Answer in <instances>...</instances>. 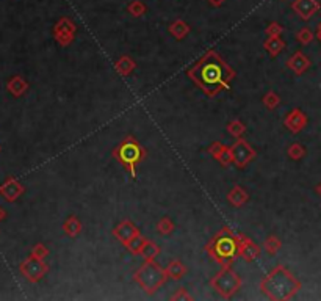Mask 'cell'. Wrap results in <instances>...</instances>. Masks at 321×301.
Listing matches in <instances>:
<instances>
[{"instance_id": "cell-11", "label": "cell", "mask_w": 321, "mask_h": 301, "mask_svg": "<svg viewBox=\"0 0 321 301\" xmlns=\"http://www.w3.org/2000/svg\"><path fill=\"white\" fill-rule=\"evenodd\" d=\"M22 193H24V187L14 177H8L5 180V184L0 187V195H2L8 203H14Z\"/></svg>"}, {"instance_id": "cell-27", "label": "cell", "mask_w": 321, "mask_h": 301, "mask_svg": "<svg viewBox=\"0 0 321 301\" xmlns=\"http://www.w3.org/2000/svg\"><path fill=\"white\" fill-rule=\"evenodd\" d=\"M144 238H141L140 235L137 237V238H133V240H130L129 243H127V248L132 251V253H140L141 251V248H143V245H144Z\"/></svg>"}, {"instance_id": "cell-10", "label": "cell", "mask_w": 321, "mask_h": 301, "mask_svg": "<svg viewBox=\"0 0 321 301\" xmlns=\"http://www.w3.org/2000/svg\"><path fill=\"white\" fill-rule=\"evenodd\" d=\"M74 32H75V25L68 17H63L61 21H58V24L55 25V29H53V35H55L57 41L63 46L71 43V39L74 36Z\"/></svg>"}, {"instance_id": "cell-5", "label": "cell", "mask_w": 321, "mask_h": 301, "mask_svg": "<svg viewBox=\"0 0 321 301\" xmlns=\"http://www.w3.org/2000/svg\"><path fill=\"white\" fill-rule=\"evenodd\" d=\"M115 155L119 158V162L122 163V165L130 171V174L135 177V165L144 155V151L141 149V146L133 138H127L115 151Z\"/></svg>"}, {"instance_id": "cell-33", "label": "cell", "mask_w": 321, "mask_h": 301, "mask_svg": "<svg viewBox=\"0 0 321 301\" xmlns=\"http://www.w3.org/2000/svg\"><path fill=\"white\" fill-rule=\"evenodd\" d=\"M47 250H46V246H42V245H36L35 248H33V251H32V256H35V257H38V259H44L46 256H47Z\"/></svg>"}, {"instance_id": "cell-14", "label": "cell", "mask_w": 321, "mask_h": 301, "mask_svg": "<svg viewBox=\"0 0 321 301\" xmlns=\"http://www.w3.org/2000/svg\"><path fill=\"white\" fill-rule=\"evenodd\" d=\"M238 254L243 256L246 260H252L259 256V248L251 240L243 238V240H238Z\"/></svg>"}, {"instance_id": "cell-3", "label": "cell", "mask_w": 321, "mask_h": 301, "mask_svg": "<svg viewBox=\"0 0 321 301\" xmlns=\"http://www.w3.org/2000/svg\"><path fill=\"white\" fill-rule=\"evenodd\" d=\"M210 256L221 262L224 267H229L232 257L238 253V240H235L227 229L218 234L208 245Z\"/></svg>"}, {"instance_id": "cell-15", "label": "cell", "mask_w": 321, "mask_h": 301, "mask_svg": "<svg viewBox=\"0 0 321 301\" xmlns=\"http://www.w3.org/2000/svg\"><path fill=\"white\" fill-rule=\"evenodd\" d=\"M309 66H310V62L303 52H296L295 55L288 60V68H291L296 74H303Z\"/></svg>"}, {"instance_id": "cell-12", "label": "cell", "mask_w": 321, "mask_h": 301, "mask_svg": "<svg viewBox=\"0 0 321 301\" xmlns=\"http://www.w3.org/2000/svg\"><path fill=\"white\" fill-rule=\"evenodd\" d=\"M115 235L122 242V243H129L130 240H133V238H137L138 235H140V231H138V228L133 225V223H130V222H124V223H121L116 229H115Z\"/></svg>"}, {"instance_id": "cell-31", "label": "cell", "mask_w": 321, "mask_h": 301, "mask_svg": "<svg viewBox=\"0 0 321 301\" xmlns=\"http://www.w3.org/2000/svg\"><path fill=\"white\" fill-rule=\"evenodd\" d=\"M263 102H265V105L268 107V108H274V107H277V104H279V97H277L273 91H270L268 94L265 96Z\"/></svg>"}, {"instance_id": "cell-6", "label": "cell", "mask_w": 321, "mask_h": 301, "mask_svg": "<svg viewBox=\"0 0 321 301\" xmlns=\"http://www.w3.org/2000/svg\"><path fill=\"white\" fill-rule=\"evenodd\" d=\"M210 284L224 298H229L240 289V276L237 273H233L229 267H224V270L218 273V275L211 279Z\"/></svg>"}, {"instance_id": "cell-32", "label": "cell", "mask_w": 321, "mask_h": 301, "mask_svg": "<svg viewBox=\"0 0 321 301\" xmlns=\"http://www.w3.org/2000/svg\"><path fill=\"white\" fill-rule=\"evenodd\" d=\"M173 229H174V225L168 220V218H163V220L158 223V231L162 234H169Z\"/></svg>"}, {"instance_id": "cell-17", "label": "cell", "mask_w": 321, "mask_h": 301, "mask_svg": "<svg viewBox=\"0 0 321 301\" xmlns=\"http://www.w3.org/2000/svg\"><path fill=\"white\" fill-rule=\"evenodd\" d=\"M210 152L215 155L223 165H227V163H230L232 162V151H230V148H226V146H221V145H213L211 148H210Z\"/></svg>"}, {"instance_id": "cell-25", "label": "cell", "mask_w": 321, "mask_h": 301, "mask_svg": "<svg viewBox=\"0 0 321 301\" xmlns=\"http://www.w3.org/2000/svg\"><path fill=\"white\" fill-rule=\"evenodd\" d=\"M133 68H135V65H133V62H130L127 57L121 58V60L118 62V65H116V69H118L122 75H127Z\"/></svg>"}, {"instance_id": "cell-8", "label": "cell", "mask_w": 321, "mask_h": 301, "mask_svg": "<svg viewBox=\"0 0 321 301\" xmlns=\"http://www.w3.org/2000/svg\"><path fill=\"white\" fill-rule=\"evenodd\" d=\"M230 151H232V160L240 168L248 165V163L254 158V149L245 140H237V143L230 148Z\"/></svg>"}, {"instance_id": "cell-37", "label": "cell", "mask_w": 321, "mask_h": 301, "mask_svg": "<svg viewBox=\"0 0 321 301\" xmlns=\"http://www.w3.org/2000/svg\"><path fill=\"white\" fill-rule=\"evenodd\" d=\"M316 36H318V39L321 41V24H319V27H318V32H316Z\"/></svg>"}, {"instance_id": "cell-19", "label": "cell", "mask_w": 321, "mask_h": 301, "mask_svg": "<svg viewBox=\"0 0 321 301\" xmlns=\"http://www.w3.org/2000/svg\"><path fill=\"white\" fill-rule=\"evenodd\" d=\"M188 32H190V27H188V24H185L183 21H176L169 27V33L174 38H177V39H182Z\"/></svg>"}, {"instance_id": "cell-38", "label": "cell", "mask_w": 321, "mask_h": 301, "mask_svg": "<svg viewBox=\"0 0 321 301\" xmlns=\"http://www.w3.org/2000/svg\"><path fill=\"white\" fill-rule=\"evenodd\" d=\"M316 191H318V193L321 195V182H319V184L316 185Z\"/></svg>"}, {"instance_id": "cell-23", "label": "cell", "mask_w": 321, "mask_h": 301, "mask_svg": "<svg viewBox=\"0 0 321 301\" xmlns=\"http://www.w3.org/2000/svg\"><path fill=\"white\" fill-rule=\"evenodd\" d=\"M127 10L132 16L138 17L146 13V5L143 2H140V0H133V2H130V5L127 7Z\"/></svg>"}, {"instance_id": "cell-18", "label": "cell", "mask_w": 321, "mask_h": 301, "mask_svg": "<svg viewBox=\"0 0 321 301\" xmlns=\"http://www.w3.org/2000/svg\"><path fill=\"white\" fill-rule=\"evenodd\" d=\"M227 199H229V203H230V204H233V206L240 207V206H243V204L246 203L248 195H246V191H245L242 187H235V188L230 191V193H229Z\"/></svg>"}, {"instance_id": "cell-1", "label": "cell", "mask_w": 321, "mask_h": 301, "mask_svg": "<svg viewBox=\"0 0 321 301\" xmlns=\"http://www.w3.org/2000/svg\"><path fill=\"white\" fill-rule=\"evenodd\" d=\"M224 71H229L226 63L220 60L215 52H208L190 71V75L208 94H215L220 87H227V80L232 78V75H226Z\"/></svg>"}, {"instance_id": "cell-4", "label": "cell", "mask_w": 321, "mask_h": 301, "mask_svg": "<svg viewBox=\"0 0 321 301\" xmlns=\"http://www.w3.org/2000/svg\"><path fill=\"white\" fill-rule=\"evenodd\" d=\"M166 270L158 267L152 259H146V264L135 273V279L140 283V286L149 292L154 293L160 286H162L166 279Z\"/></svg>"}, {"instance_id": "cell-13", "label": "cell", "mask_w": 321, "mask_h": 301, "mask_svg": "<svg viewBox=\"0 0 321 301\" xmlns=\"http://www.w3.org/2000/svg\"><path fill=\"white\" fill-rule=\"evenodd\" d=\"M307 124V116L301 112V110H293L287 118H285V126L291 130V132H299L306 127Z\"/></svg>"}, {"instance_id": "cell-28", "label": "cell", "mask_w": 321, "mask_h": 301, "mask_svg": "<svg viewBox=\"0 0 321 301\" xmlns=\"http://www.w3.org/2000/svg\"><path fill=\"white\" fill-rule=\"evenodd\" d=\"M279 246H281V242L276 237H270L268 240L265 242V250L268 251L270 254H276V251L279 250Z\"/></svg>"}, {"instance_id": "cell-34", "label": "cell", "mask_w": 321, "mask_h": 301, "mask_svg": "<svg viewBox=\"0 0 321 301\" xmlns=\"http://www.w3.org/2000/svg\"><path fill=\"white\" fill-rule=\"evenodd\" d=\"M281 32H282V27L279 24H270V27L266 29V33L270 36H279Z\"/></svg>"}, {"instance_id": "cell-16", "label": "cell", "mask_w": 321, "mask_h": 301, "mask_svg": "<svg viewBox=\"0 0 321 301\" xmlns=\"http://www.w3.org/2000/svg\"><path fill=\"white\" fill-rule=\"evenodd\" d=\"M7 88H8V91H10L13 96L19 97V96H22V94L27 91V88H29V84H27V82L24 80V77L14 75V77H11V78L8 80Z\"/></svg>"}, {"instance_id": "cell-9", "label": "cell", "mask_w": 321, "mask_h": 301, "mask_svg": "<svg viewBox=\"0 0 321 301\" xmlns=\"http://www.w3.org/2000/svg\"><path fill=\"white\" fill-rule=\"evenodd\" d=\"M291 8L303 21H309L315 13H318L319 2L318 0H295Z\"/></svg>"}, {"instance_id": "cell-2", "label": "cell", "mask_w": 321, "mask_h": 301, "mask_svg": "<svg viewBox=\"0 0 321 301\" xmlns=\"http://www.w3.org/2000/svg\"><path fill=\"white\" fill-rule=\"evenodd\" d=\"M260 287L273 299H288L299 290L301 283L293 278L288 270H285L284 267H277L263 279Z\"/></svg>"}, {"instance_id": "cell-29", "label": "cell", "mask_w": 321, "mask_h": 301, "mask_svg": "<svg viewBox=\"0 0 321 301\" xmlns=\"http://www.w3.org/2000/svg\"><path fill=\"white\" fill-rule=\"evenodd\" d=\"M227 130H229L233 136H237V138H240V135H242V133L245 132V126H243L242 123H240V121H232V123L229 124Z\"/></svg>"}, {"instance_id": "cell-21", "label": "cell", "mask_w": 321, "mask_h": 301, "mask_svg": "<svg viewBox=\"0 0 321 301\" xmlns=\"http://www.w3.org/2000/svg\"><path fill=\"white\" fill-rule=\"evenodd\" d=\"M185 267L179 262V260H174V262H171L169 265H168V268H166V275L169 276V278H173V279H180L183 275H185Z\"/></svg>"}, {"instance_id": "cell-22", "label": "cell", "mask_w": 321, "mask_h": 301, "mask_svg": "<svg viewBox=\"0 0 321 301\" xmlns=\"http://www.w3.org/2000/svg\"><path fill=\"white\" fill-rule=\"evenodd\" d=\"M80 229H82V226H80V222L77 220L75 216L68 218V222L65 223V232H66L68 235L75 237V235L80 232Z\"/></svg>"}, {"instance_id": "cell-24", "label": "cell", "mask_w": 321, "mask_h": 301, "mask_svg": "<svg viewBox=\"0 0 321 301\" xmlns=\"http://www.w3.org/2000/svg\"><path fill=\"white\" fill-rule=\"evenodd\" d=\"M140 254H143L146 259H154V257L158 254V246L154 245L152 242H144V245H143V248H141Z\"/></svg>"}, {"instance_id": "cell-26", "label": "cell", "mask_w": 321, "mask_h": 301, "mask_svg": "<svg viewBox=\"0 0 321 301\" xmlns=\"http://www.w3.org/2000/svg\"><path fill=\"white\" fill-rule=\"evenodd\" d=\"M304 154H306V149H304L301 145H298V143L291 145V146L288 148V155H290L291 158H295V160H299L301 157H304Z\"/></svg>"}, {"instance_id": "cell-39", "label": "cell", "mask_w": 321, "mask_h": 301, "mask_svg": "<svg viewBox=\"0 0 321 301\" xmlns=\"http://www.w3.org/2000/svg\"><path fill=\"white\" fill-rule=\"evenodd\" d=\"M4 216H5V213H4V210H2V209H0V220H2Z\"/></svg>"}, {"instance_id": "cell-36", "label": "cell", "mask_w": 321, "mask_h": 301, "mask_svg": "<svg viewBox=\"0 0 321 301\" xmlns=\"http://www.w3.org/2000/svg\"><path fill=\"white\" fill-rule=\"evenodd\" d=\"M180 292H183V289H180ZM173 298H174V299H179V298H185V299H186V298H191V296H190L188 293H182V295H174Z\"/></svg>"}, {"instance_id": "cell-7", "label": "cell", "mask_w": 321, "mask_h": 301, "mask_svg": "<svg viewBox=\"0 0 321 301\" xmlns=\"http://www.w3.org/2000/svg\"><path fill=\"white\" fill-rule=\"evenodd\" d=\"M47 265L42 262V259H38L35 256L29 257L20 264V273L29 279L30 283H38L46 273H47Z\"/></svg>"}, {"instance_id": "cell-35", "label": "cell", "mask_w": 321, "mask_h": 301, "mask_svg": "<svg viewBox=\"0 0 321 301\" xmlns=\"http://www.w3.org/2000/svg\"><path fill=\"white\" fill-rule=\"evenodd\" d=\"M207 2H208L211 7H217V8H218V7H221V5L226 2V0H207Z\"/></svg>"}, {"instance_id": "cell-30", "label": "cell", "mask_w": 321, "mask_h": 301, "mask_svg": "<svg viewBox=\"0 0 321 301\" xmlns=\"http://www.w3.org/2000/svg\"><path fill=\"white\" fill-rule=\"evenodd\" d=\"M296 38L301 44H309L312 39H313V33L309 30V29H301L298 33H296Z\"/></svg>"}, {"instance_id": "cell-20", "label": "cell", "mask_w": 321, "mask_h": 301, "mask_svg": "<svg viewBox=\"0 0 321 301\" xmlns=\"http://www.w3.org/2000/svg\"><path fill=\"white\" fill-rule=\"evenodd\" d=\"M284 41L279 39V36H270V39L265 41V49L268 50L271 55H277V53L284 49Z\"/></svg>"}]
</instances>
